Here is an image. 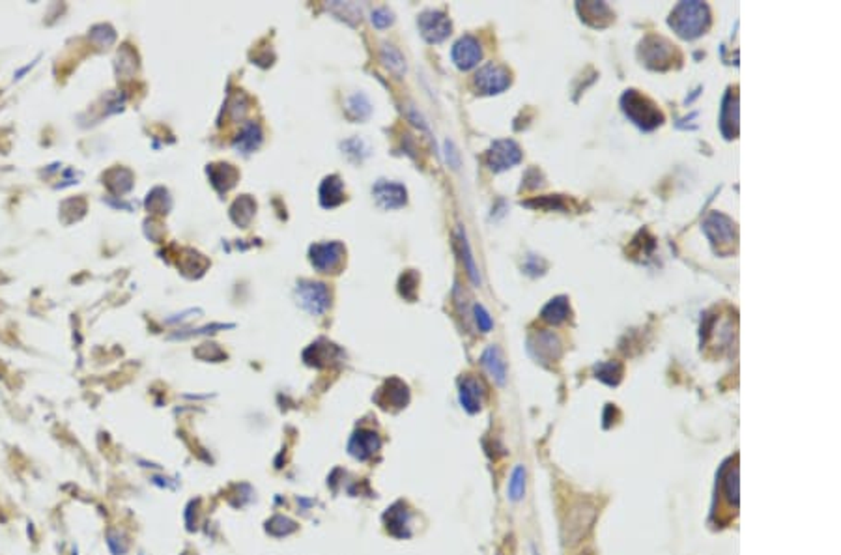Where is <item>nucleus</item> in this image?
<instances>
[{
  "instance_id": "31",
  "label": "nucleus",
  "mask_w": 841,
  "mask_h": 555,
  "mask_svg": "<svg viewBox=\"0 0 841 555\" xmlns=\"http://www.w3.org/2000/svg\"><path fill=\"white\" fill-rule=\"evenodd\" d=\"M342 150H344V154L348 155L352 161H355V163H361V161H363L364 157L370 154L367 142L361 139L346 140V142H342Z\"/></svg>"
},
{
  "instance_id": "12",
  "label": "nucleus",
  "mask_w": 841,
  "mask_h": 555,
  "mask_svg": "<svg viewBox=\"0 0 841 555\" xmlns=\"http://www.w3.org/2000/svg\"><path fill=\"white\" fill-rule=\"evenodd\" d=\"M372 195H374L376 204L384 208V210H399L406 204V189L404 185L396 184V181L380 180L376 181L372 187Z\"/></svg>"
},
{
  "instance_id": "2",
  "label": "nucleus",
  "mask_w": 841,
  "mask_h": 555,
  "mask_svg": "<svg viewBox=\"0 0 841 555\" xmlns=\"http://www.w3.org/2000/svg\"><path fill=\"white\" fill-rule=\"evenodd\" d=\"M621 107L625 114L637 128L643 131H651L664 122V114L658 105L637 90H626L621 98Z\"/></svg>"
},
{
  "instance_id": "13",
  "label": "nucleus",
  "mask_w": 841,
  "mask_h": 555,
  "mask_svg": "<svg viewBox=\"0 0 841 555\" xmlns=\"http://www.w3.org/2000/svg\"><path fill=\"white\" fill-rule=\"evenodd\" d=\"M733 92L735 90H728L720 113V129L725 139H735L739 135V96Z\"/></svg>"
},
{
  "instance_id": "1",
  "label": "nucleus",
  "mask_w": 841,
  "mask_h": 555,
  "mask_svg": "<svg viewBox=\"0 0 841 555\" xmlns=\"http://www.w3.org/2000/svg\"><path fill=\"white\" fill-rule=\"evenodd\" d=\"M669 26L682 40H696L711 26V10L703 2H681L673 8Z\"/></svg>"
},
{
  "instance_id": "28",
  "label": "nucleus",
  "mask_w": 841,
  "mask_h": 555,
  "mask_svg": "<svg viewBox=\"0 0 841 555\" xmlns=\"http://www.w3.org/2000/svg\"><path fill=\"white\" fill-rule=\"evenodd\" d=\"M508 499L511 501H520L525 495V468L523 466H516L508 481Z\"/></svg>"
},
{
  "instance_id": "23",
  "label": "nucleus",
  "mask_w": 841,
  "mask_h": 555,
  "mask_svg": "<svg viewBox=\"0 0 841 555\" xmlns=\"http://www.w3.org/2000/svg\"><path fill=\"white\" fill-rule=\"evenodd\" d=\"M370 113H372V107H370V101L367 99L364 94H354V96H350L348 101H346V114H348L350 118L364 120L369 118Z\"/></svg>"
},
{
  "instance_id": "24",
  "label": "nucleus",
  "mask_w": 841,
  "mask_h": 555,
  "mask_svg": "<svg viewBox=\"0 0 841 555\" xmlns=\"http://www.w3.org/2000/svg\"><path fill=\"white\" fill-rule=\"evenodd\" d=\"M255 210H257L255 202H252L249 196H241V198H238V201L234 202V206H232L230 215L238 225L245 226L251 223L252 215H255Z\"/></svg>"
},
{
  "instance_id": "14",
  "label": "nucleus",
  "mask_w": 841,
  "mask_h": 555,
  "mask_svg": "<svg viewBox=\"0 0 841 555\" xmlns=\"http://www.w3.org/2000/svg\"><path fill=\"white\" fill-rule=\"evenodd\" d=\"M595 520V507L593 505H584L576 507L570 512V518L567 522V542H576L585 534V531L589 529L591 522Z\"/></svg>"
},
{
  "instance_id": "21",
  "label": "nucleus",
  "mask_w": 841,
  "mask_h": 555,
  "mask_svg": "<svg viewBox=\"0 0 841 555\" xmlns=\"http://www.w3.org/2000/svg\"><path fill=\"white\" fill-rule=\"evenodd\" d=\"M540 316H542V320H546L548 324H554V325L563 324L564 320H569V316H570L569 299L564 298V296L550 299L548 305L542 308Z\"/></svg>"
},
{
  "instance_id": "10",
  "label": "nucleus",
  "mask_w": 841,
  "mask_h": 555,
  "mask_svg": "<svg viewBox=\"0 0 841 555\" xmlns=\"http://www.w3.org/2000/svg\"><path fill=\"white\" fill-rule=\"evenodd\" d=\"M529 354L540 363H555L563 354V346L554 333L544 331L529 339Z\"/></svg>"
},
{
  "instance_id": "7",
  "label": "nucleus",
  "mask_w": 841,
  "mask_h": 555,
  "mask_svg": "<svg viewBox=\"0 0 841 555\" xmlns=\"http://www.w3.org/2000/svg\"><path fill=\"white\" fill-rule=\"evenodd\" d=\"M703 232L713 245L729 247L737 240L735 223L723 213H711L703 223Z\"/></svg>"
},
{
  "instance_id": "15",
  "label": "nucleus",
  "mask_w": 841,
  "mask_h": 555,
  "mask_svg": "<svg viewBox=\"0 0 841 555\" xmlns=\"http://www.w3.org/2000/svg\"><path fill=\"white\" fill-rule=\"evenodd\" d=\"M381 442L378 434L372 430H360L355 432L352 439H350V454L355 456L357 460H367V458L374 456L378 449H380Z\"/></svg>"
},
{
  "instance_id": "22",
  "label": "nucleus",
  "mask_w": 841,
  "mask_h": 555,
  "mask_svg": "<svg viewBox=\"0 0 841 555\" xmlns=\"http://www.w3.org/2000/svg\"><path fill=\"white\" fill-rule=\"evenodd\" d=\"M208 172L211 174L213 185H216L221 193H225V191H228L230 187H234V184H236L238 180L236 169H232L230 164H213V167L208 169Z\"/></svg>"
},
{
  "instance_id": "26",
  "label": "nucleus",
  "mask_w": 841,
  "mask_h": 555,
  "mask_svg": "<svg viewBox=\"0 0 841 555\" xmlns=\"http://www.w3.org/2000/svg\"><path fill=\"white\" fill-rule=\"evenodd\" d=\"M596 378L608 386H619V381L623 378V365L617 361H608V363H601L595 369Z\"/></svg>"
},
{
  "instance_id": "18",
  "label": "nucleus",
  "mask_w": 841,
  "mask_h": 555,
  "mask_svg": "<svg viewBox=\"0 0 841 555\" xmlns=\"http://www.w3.org/2000/svg\"><path fill=\"white\" fill-rule=\"evenodd\" d=\"M344 201V185L339 176H328L320 185V204L323 208H335Z\"/></svg>"
},
{
  "instance_id": "8",
  "label": "nucleus",
  "mask_w": 841,
  "mask_h": 555,
  "mask_svg": "<svg viewBox=\"0 0 841 555\" xmlns=\"http://www.w3.org/2000/svg\"><path fill=\"white\" fill-rule=\"evenodd\" d=\"M311 264H313L318 271L329 273L335 271L340 266L344 257V247L339 242H325V243H314L311 247Z\"/></svg>"
},
{
  "instance_id": "33",
  "label": "nucleus",
  "mask_w": 841,
  "mask_h": 555,
  "mask_svg": "<svg viewBox=\"0 0 841 555\" xmlns=\"http://www.w3.org/2000/svg\"><path fill=\"white\" fill-rule=\"evenodd\" d=\"M473 313H475V320H477L479 329H481L482 333H488V331L494 327V322H492V318H490V314H488L486 308L482 307V305H475Z\"/></svg>"
},
{
  "instance_id": "4",
  "label": "nucleus",
  "mask_w": 841,
  "mask_h": 555,
  "mask_svg": "<svg viewBox=\"0 0 841 555\" xmlns=\"http://www.w3.org/2000/svg\"><path fill=\"white\" fill-rule=\"evenodd\" d=\"M473 84L477 88V92L484 94V96L501 94L511 84V73L503 66H498V64H486L477 72V75L473 79Z\"/></svg>"
},
{
  "instance_id": "9",
  "label": "nucleus",
  "mask_w": 841,
  "mask_h": 555,
  "mask_svg": "<svg viewBox=\"0 0 841 555\" xmlns=\"http://www.w3.org/2000/svg\"><path fill=\"white\" fill-rule=\"evenodd\" d=\"M417 25H419L420 36L425 38L428 43L443 41L451 34L452 28L449 17L445 13H441V11H425V13H420L419 19H417Z\"/></svg>"
},
{
  "instance_id": "11",
  "label": "nucleus",
  "mask_w": 841,
  "mask_h": 555,
  "mask_svg": "<svg viewBox=\"0 0 841 555\" xmlns=\"http://www.w3.org/2000/svg\"><path fill=\"white\" fill-rule=\"evenodd\" d=\"M451 57L452 62H455V66H457L458 69H462V72L473 69L482 58L481 43L473 36L460 38V40L452 45Z\"/></svg>"
},
{
  "instance_id": "34",
  "label": "nucleus",
  "mask_w": 841,
  "mask_h": 555,
  "mask_svg": "<svg viewBox=\"0 0 841 555\" xmlns=\"http://www.w3.org/2000/svg\"><path fill=\"white\" fill-rule=\"evenodd\" d=\"M525 206H539V208H548V210H564V204L561 202L559 196H544L540 201L525 202Z\"/></svg>"
},
{
  "instance_id": "35",
  "label": "nucleus",
  "mask_w": 841,
  "mask_h": 555,
  "mask_svg": "<svg viewBox=\"0 0 841 555\" xmlns=\"http://www.w3.org/2000/svg\"><path fill=\"white\" fill-rule=\"evenodd\" d=\"M391 23H393V16H391L389 10L380 8V10L372 11V25L374 26H378V28H385V26H389Z\"/></svg>"
},
{
  "instance_id": "32",
  "label": "nucleus",
  "mask_w": 841,
  "mask_h": 555,
  "mask_svg": "<svg viewBox=\"0 0 841 555\" xmlns=\"http://www.w3.org/2000/svg\"><path fill=\"white\" fill-rule=\"evenodd\" d=\"M294 529H296V524H294L292 520L284 518V516H275L272 522H267V531L272 534H275V537H282V534L292 533Z\"/></svg>"
},
{
  "instance_id": "20",
  "label": "nucleus",
  "mask_w": 841,
  "mask_h": 555,
  "mask_svg": "<svg viewBox=\"0 0 841 555\" xmlns=\"http://www.w3.org/2000/svg\"><path fill=\"white\" fill-rule=\"evenodd\" d=\"M260 142H262L260 125L255 122H249L247 125H243V129H241L240 135H238L236 140H234V148L240 150V152H243V154H251V152H255V150L260 146Z\"/></svg>"
},
{
  "instance_id": "19",
  "label": "nucleus",
  "mask_w": 841,
  "mask_h": 555,
  "mask_svg": "<svg viewBox=\"0 0 841 555\" xmlns=\"http://www.w3.org/2000/svg\"><path fill=\"white\" fill-rule=\"evenodd\" d=\"M482 365H484V369L490 372V376L498 381L499 386H503V383L507 381V365H505V361H503L501 352H499L496 346H488V348L484 349V354H482Z\"/></svg>"
},
{
  "instance_id": "17",
  "label": "nucleus",
  "mask_w": 841,
  "mask_h": 555,
  "mask_svg": "<svg viewBox=\"0 0 841 555\" xmlns=\"http://www.w3.org/2000/svg\"><path fill=\"white\" fill-rule=\"evenodd\" d=\"M576 8L580 11L581 21L595 28H604L613 21V13L604 2H584V4L580 2Z\"/></svg>"
},
{
  "instance_id": "5",
  "label": "nucleus",
  "mask_w": 841,
  "mask_h": 555,
  "mask_svg": "<svg viewBox=\"0 0 841 555\" xmlns=\"http://www.w3.org/2000/svg\"><path fill=\"white\" fill-rule=\"evenodd\" d=\"M298 301L307 313L318 316L323 314L329 307V292L325 284L313 283V281H301L296 288Z\"/></svg>"
},
{
  "instance_id": "16",
  "label": "nucleus",
  "mask_w": 841,
  "mask_h": 555,
  "mask_svg": "<svg viewBox=\"0 0 841 555\" xmlns=\"http://www.w3.org/2000/svg\"><path fill=\"white\" fill-rule=\"evenodd\" d=\"M484 386L477 378H464L460 381V404L467 413H477L484 402Z\"/></svg>"
},
{
  "instance_id": "25",
  "label": "nucleus",
  "mask_w": 841,
  "mask_h": 555,
  "mask_svg": "<svg viewBox=\"0 0 841 555\" xmlns=\"http://www.w3.org/2000/svg\"><path fill=\"white\" fill-rule=\"evenodd\" d=\"M381 62H384L385 67H387L389 72H393L395 75H399V77H402V75L406 73L404 57H402L401 51H399V49H395L393 45L381 47Z\"/></svg>"
},
{
  "instance_id": "30",
  "label": "nucleus",
  "mask_w": 841,
  "mask_h": 555,
  "mask_svg": "<svg viewBox=\"0 0 841 555\" xmlns=\"http://www.w3.org/2000/svg\"><path fill=\"white\" fill-rule=\"evenodd\" d=\"M381 393H385V395L389 396V404H393L395 408H402L404 404H408V398H410V395H408V387L399 380H391L389 383H387V389L381 391Z\"/></svg>"
},
{
  "instance_id": "6",
  "label": "nucleus",
  "mask_w": 841,
  "mask_h": 555,
  "mask_svg": "<svg viewBox=\"0 0 841 555\" xmlns=\"http://www.w3.org/2000/svg\"><path fill=\"white\" fill-rule=\"evenodd\" d=\"M486 161L494 172H501L522 161V150L514 140H496L488 150Z\"/></svg>"
},
{
  "instance_id": "27",
  "label": "nucleus",
  "mask_w": 841,
  "mask_h": 555,
  "mask_svg": "<svg viewBox=\"0 0 841 555\" xmlns=\"http://www.w3.org/2000/svg\"><path fill=\"white\" fill-rule=\"evenodd\" d=\"M723 495L731 505H739V468H731L722 481Z\"/></svg>"
},
{
  "instance_id": "29",
  "label": "nucleus",
  "mask_w": 841,
  "mask_h": 555,
  "mask_svg": "<svg viewBox=\"0 0 841 555\" xmlns=\"http://www.w3.org/2000/svg\"><path fill=\"white\" fill-rule=\"evenodd\" d=\"M458 240H460V247H462V260H464V266H466L467 269V275H469V279L473 281V284H481V279H479V271H477V266H475V260H473L472 257V249H469V243H467L466 236H464V232L458 230Z\"/></svg>"
},
{
  "instance_id": "3",
  "label": "nucleus",
  "mask_w": 841,
  "mask_h": 555,
  "mask_svg": "<svg viewBox=\"0 0 841 555\" xmlns=\"http://www.w3.org/2000/svg\"><path fill=\"white\" fill-rule=\"evenodd\" d=\"M640 58L647 67L664 72V69L673 67V62L679 60L681 57L673 43L660 36H649L641 41Z\"/></svg>"
}]
</instances>
